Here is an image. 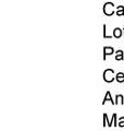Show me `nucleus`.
Listing matches in <instances>:
<instances>
[{"label": "nucleus", "mask_w": 124, "mask_h": 131, "mask_svg": "<svg viewBox=\"0 0 124 131\" xmlns=\"http://www.w3.org/2000/svg\"><path fill=\"white\" fill-rule=\"evenodd\" d=\"M113 51H114L113 48H111V47H105V50H103V59H106V56L113 54Z\"/></svg>", "instance_id": "obj_3"}, {"label": "nucleus", "mask_w": 124, "mask_h": 131, "mask_svg": "<svg viewBox=\"0 0 124 131\" xmlns=\"http://www.w3.org/2000/svg\"><path fill=\"white\" fill-rule=\"evenodd\" d=\"M118 103H122L123 104V96H121V95L117 96V102H115V104H118Z\"/></svg>", "instance_id": "obj_9"}, {"label": "nucleus", "mask_w": 124, "mask_h": 131, "mask_svg": "<svg viewBox=\"0 0 124 131\" xmlns=\"http://www.w3.org/2000/svg\"><path fill=\"white\" fill-rule=\"evenodd\" d=\"M113 3H111V2H107L105 7H103V12H105V14L106 15H111V14H113L114 13V11H113Z\"/></svg>", "instance_id": "obj_2"}, {"label": "nucleus", "mask_w": 124, "mask_h": 131, "mask_svg": "<svg viewBox=\"0 0 124 131\" xmlns=\"http://www.w3.org/2000/svg\"><path fill=\"white\" fill-rule=\"evenodd\" d=\"M113 36H114V37H117V38L121 37V36H122V30H121V28H114Z\"/></svg>", "instance_id": "obj_4"}, {"label": "nucleus", "mask_w": 124, "mask_h": 131, "mask_svg": "<svg viewBox=\"0 0 124 131\" xmlns=\"http://www.w3.org/2000/svg\"><path fill=\"white\" fill-rule=\"evenodd\" d=\"M119 127H124V117H122V118H120V121H119V125H118Z\"/></svg>", "instance_id": "obj_10"}, {"label": "nucleus", "mask_w": 124, "mask_h": 131, "mask_svg": "<svg viewBox=\"0 0 124 131\" xmlns=\"http://www.w3.org/2000/svg\"><path fill=\"white\" fill-rule=\"evenodd\" d=\"M117 14L118 15H124V8L122 6L118 7V11H117Z\"/></svg>", "instance_id": "obj_8"}, {"label": "nucleus", "mask_w": 124, "mask_h": 131, "mask_svg": "<svg viewBox=\"0 0 124 131\" xmlns=\"http://www.w3.org/2000/svg\"><path fill=\"white\" fill-rule=\"evenodd\" d=\"M107 101H110L112 104H115V102H113V100H112V98H111V94H110V92H107V94H106L105 98H103V104H105Z\"/></svg>", "instance_id": "obj_5"}, {"label": "nucleus", "mask_w": 124, "mask_h": 131, "mask_svg": "<svg viewBox=\"0 0 124 131\" xmlns=\"http://www.w3.org/2000/svg\"><path fill=\"white\" fill-rule=\"evenodd\" d=\"M117 81L118 82H120V83H122V82L124 81V73H122V72H120V73H118L117 74Z\"/></svg>", "instance_id": "obj_6"}, {"label": "nucleus", "mask_w": 124, "mask_h": 131, "mask_svg": "<svg viewBox=\"0 0 124 131\" xmlns=\"http://www.w3.org/2000/svg\"><path fill=\"white\" fill-rule=\"evenodd\" d=\"M113 74H114L113 70H111V69H107V70H105V72H103V79H105L106 82L110 83V82H112L114 80Z\"/></svg>", "instance_id": "obj_1"}, {"label": "nucleus", "mask_w": 124, "mask_h": 131, "mask_svg": "<svg viewBox=\"0 0 124 131\" xmlns=\"http://www.w3.org/2000/svg\"><path fill=\"white\" fill-rule=\"evenodd\" d=\"M124 58L123 57V51L122 50H118L117 51V56H115V59L117 60H122Z\"/></svg>", "instance_id": "obj_7"}]
</instances>
